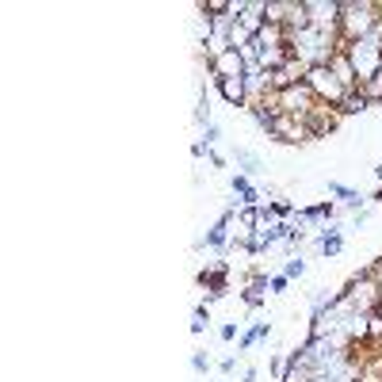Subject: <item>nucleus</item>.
Segmentation results:
<instances>
[{"instance_id": "1", "label": "nucleus", "mask_w": 382, "mask_h": 382, "mask_svg": "<svg viewBox=\"0 0 382 382\" xmlns=\"http://www.w3.org/2000/svg\"><path fill=\"white\" fill-rule=\"evenodd\" d=\"M379 19H382L379 0H341V42L352 46V42L371 39Z\"/></svg>"}, {"instance_id": "2", "label": "nucleus", "mask_w": 382, "mask_h": 382, "mask_svg": "<svg viewBox=\"0 0 382 382\" xmlns=\"http://www.w3.org/2000/svg\"><path fill=\"white\" fill-rule=\"evenodd\" d=\"M317 103H321V100L314 96V88H310L306 81H302V84H291V88H283V92H275V111H279V115L310 119Z\"/></svg>"}, {"instance_id": "3", "label": "nucleus", "mask_w": 382, "mask_h": 382, "mask_svg": "<svg viewBox=\"0 0 382 382\" xmlns=\"http://www.w3.org/2000/svg\"><path fill=\"white\" fill-rule=\"evenodd\" d=\"M306 84L314 88V96L321 103H329V108H341V100H344V84L332 77V69L329 66H310V73H306Z\"/></svg>"}, {"instance_id": "4", "label": "nucleus", "mask_w": 382, "mask_h": 382, "mask_svg": "<svg viewBox=\"0 0 382 382\" xmlns=\"http://www.w3.org/2000/svg\"><path fill=\"white\" fill-rule=\"evenodd\" d=\"M344 50H348V58H352V69H356L359 84H363V81H371V77L382 69V50L374 46L371 39H363V42H352V46H344Z\"/></svg>"}, {"instance_id": "5", "label": "nucleus", "mask_w": 382, "mask_h": 382, "mask_svg": "<svg viewBox=\"0 0 382 382\" xmlns=\"http://www.w3.org/2000/svg\"><path fill=\"white\" fill-rule=\"evenodd\" d=\"M268 138L283 141V145H306V141H314V130L306 126V119H294V115H275L272 134H268Z\"/></svg>"}, {"instance_id": "6", "label": "nucleus", "mask_w": 382, "mask_h": 382, "mask_svg": "<svg viewBox=\"0 0 382 382\" xmlns=\"http://www.w3.org/2000/svg\"><path fill=\"white\" fill-rule=\"evenodd\" d=\"M341 119H344V115H341V108L317 103V108H314V115L306 119V126L314 130V141H317V138H329V134L336 130V126H341Z\"/></svg>"}, {"instance_id": "7", "label": "nucleus", "mask_w": 382, "mask_h": 382, "mask_svg": "<svg viewBox=\"0 0 382 382\" xmlns=\"http://www.w3.org/2000/svg\"><path fill=\"white\" fill-rule=\"evenodd\" d=\"M207 69H210V77H214V81H230V77H245V73H249L241 50H225L222 58H214Z\"/></svg>"}, {"instance_id": "8", "label": "nucleus", "mask_w": 382, "mask_h": 382, "mask_svg": "<svg viewBox=\"0 0 382 382\" xmlns=\"http://www.w3.org/2000/svg\"><path fill=\"white\" fill-rule=\"evenodd\" d=\"M329 69H332V77L344 84V92H352V88H359V77H356V69H352V58H348V50H336L329 58Z\"/></svg>"}, {"instance_id": "9", "label": "nucleus", "mask_w": 382, "mask_h": 382, "mask_svg": "<svg viewBox=\"0 0 382 382\" xmlns=\"http://www.w3.org/2000/svg\"><path fill=\"white\" fill-rule=\"evenodd\" d=\"M218 96H222L230 108H245L249 103V88H245V77H230V81H214Z\"/></svg>"}, {"instance_id": "10", "label": "nucleus", "mask_w": 382, "mask_h": 382, "mask_svg": "<svg viewBox=\"0 0 382 382\" xmlns=\"http://www.w3.org/2000/svg\"><path fill=\"white\" fill-rule=\"evenodd\" d=\"M341 249H344V230H341V225H321L317 252H321L325 260H332V257H341Z\"/></svg>"}, {"instance_id": "11", "label": "nucleus", "mask_w": 382, "mask_h": 382, "mask_svg": "<svg viewBox=\"0 0 382 382\" xmlns=\"http://www.w3.org/2000/svg\"><path fill=\"white\" fill-rule=\"evenodd\" d=\"M268 332H272V321H257V325H249V329H245L241 336H237V356H241V352H249L257 341H268Z\"/></svg>"}, {"instance_id": "12", "label": "nucleus", "mask_w": 382, "mask_h": 382, "mask_svg": "<svg viewBox=\"0 0 382 382\" xmlns=\"http://www.w3.org/2000/svg\"><path fill=\"white\" fill-rule=\"evenodd\" d=\"M233 161H237L241 176H249V180L264 172V161H260V153H252V150H237V153H233Z\"/></svg>"}, {"instance_id": "13", "label": "nucleus", "mask_w": 382, "mask_h": 382, "mask_svg": "<svg viewBox=\"0 0 382 382\" xmlns=\"http://www.w3.org/2000/svg\"><path fill=\"white\" fill-rule=\"evenodd\" d=\"M367 108H371V103H367V96H363L359 88L344 92V100H341V115H363Z\"/></svg>"}, {"instance_id": "14", "label": "nucleus", "mask_w": 382, "mask_h": 382, "mask_svg": "<svg viewBox=\"0 0 382 382\" xmlns=\"http://www.w3.org/2000/svg\"><path fill=\"white\" fill-rule=\"evenodd\" d=\"M359 92L367 96V103H371V108H382V69L371 77V81L359 84Z\"/></svg>"}, {"instance_id": "15", "label": "nucleus", "mask_w": 382, "mask_h": 382, "mask_svg": "<svg viewBox=\"0 0 382 382\" xmlns=\"http://www.w3.org/2000/svg\"><path fill=\"white\" fill-rule=\"evenodd\" d=\"M329 195H336V199L348 207L352 199H359V191L356 188H348V183H341V180H329Z\"/></svg>"}, {"instance_id": "16", "label": "nucleus", "mask_w": 382, "mask_h": 382, "mask_svg": "<svg viewBox=\"0 0 382 382\" xmlns=\"http://www.w3.org/2000/svg\"><path fill=\"white\" fill-rule=\"evenodd\" d=\"M283 275H287V279H302V275H306V260L302 257H287V264H283Z\"/></svg>"}, {"instance_id": "17", "label": "nucleus", "mask_w": 382, "mask_h": 382, "mask_svg": "<svg viewBox=\"0 0 382 382\" xmlns=\"http://www.w3.org/2000/svg\"><path fill=\"white\" fill-rule=\"evenodd\" d=\"M210 325V306L203 302V306H195V317H191V332H203Z\"/></svg>"}, {"instance_id": "18", "label": "nucleus", "mask_w": 382, "mask_h": 382, "mask_svg": "<svg viewBox=\"0 0 382 382\" xmlns=\"http://www.w3.org/2000/svg\"><path fill=\"white\" fill-rule=\"evenodd\" d=\"M287 287H291V279L287 275H268V294H287Z\"/></svg>"}, {"instance_id": "19", "label": "nucleus", "mask_w": 382, "mask_h": 382, "mask_svg": "<svg viewBox=\"0 0 382 382\" xmlns=\"http://www.w3.org/2000/svg\"><path fill=\"white\" fill-rule=\"evenodd\" d=\"M191 371H195V374L210 371V356H207V352H191Z\"/></svg>"}, {"instance_id": "20", "label": "nucleus", "mask_w": 382, "mask_h": 382, "mask_svg": "<svg viewBox=\"0 0 382 382\" xmlns=\"http://www.w3.org/2000/svg\"><path fill=\"white\" fill-rule=\"evenodd\" d=\"M218 138H222V126H218V123H210L207 126V130H203V145H207V150H214V145H218Z\"/></svg>"}, {"instance_id": "21", "label": "nucleus", "mask_w": 382, "mask_h": 382, "mask_svg": "<svg viewBox=\"0 0 382 382\" xmlns=\"http://www.w3.org/2000/svg\"><path fill=\"white\" fill-rule=\"evenodd\" d=\"M195 123H199L203 130L210 126V108H207V96H199V108H195Z\"/></svg>"}, {"instance_id": "22", "label": "nucleus", "mask_w": 382, "mask_h": 382, "mask_svg": "<svg viewBox=\"0 0 382 382\" xmlns=\"http://www.w3.org/2000/svg\"><path fill=\"white\" fill-rule=\"evenodd\" d=\"M287 363H291V356H272V374H275V379H283Z\"/></svg>"}, {"instance_id": "23", "label": "nucleus", "mask_w": 382, "mask_h": 382, "mask_svg": "<svg viewBox=\"0 0 382 382\" xmlns=\"http://www.w3.org/2000/svg\"><path fill=\"white\" fill-rule=\"evenodd\" d=\"M237 329H241V321H225L222 329H218V336H222V341H233V336H237Z\"/></svg>"}, {"instance_id": "24", "label": "nucleus", "mask_w": 382, "mask_h": 382, "mask_svg": "<svg viewBox=\"0 0 382 382\" xmlns=\"http://www.w3.org/2000/svg\"><path fill=\"white\" fill-rule=\"evenodd\" d=\"M218 371H222V374H233V371H237V356H225V359H218Z\"/></svg>"}, {"instance_id": "25", "label": "nucleus", "mask_w": 382, "mask_h": 382, "mask_svg": "<svg viewBox=\"0 0 382 382\" xmlns=\"http://www.w3.org/2000/svg\"><path fill=\"white\" fill-rule=\"evenodd\" d=\"M207 161H210V165H214V168H225V157H222V153H214V150L207 153Z\"/></svg>"}, {"instance_id": "26", "label": "nucleus", "mask_w": 382, "mask_h": 382, "mask_svg": "<svg viewBox=\"0 0 382 382\" xmlns=\"http://www.w3.org/2000/svg\"><path fill=\"white\" fill-rule=\"evenodd\" d=\"M241 382H257V371H252V367H249V371L241 374Z\"/></svg>"}, {"instance_id": "27", "label": "nucleus", "mask_w": 382, "mask_h": 382, "mask_svg": "<svg viewBox=\"0 0 382 382\" xmlns=\"http://www.w3.org/2000/svg\"><path fill=\"white\" fill-rule=\"evenodd\" d=\"M374 180H379V183H382V165H374Z\"/></svg>"}, {"instance_id": "28", "label": "nucleus", "mask_w": 382, "mask_h": 382, "mask_svg": "<svg viewBox=\"0 0 382 382\" xmlns=\"http://www.w3.org/2000/svg\"><path fill=\"white\" fill-rule=\"evenodd\" d=\"M374 199H379V210H382V188H379V191H374Z\"/></svg>"}, {"instance_id": "29", "label": "nucleus", "mask_w": 382, "mask_h": 382, "mask_svg": "<svg viewBox=\"0 0 382 382\" xmlns=\"http://www.w3.org/2000/svg\"><path fill=\"white\" fill-rule=\"evenodd\" d=\"M379 314H382V302H379Z\"/></svg>"}]
</instances>
